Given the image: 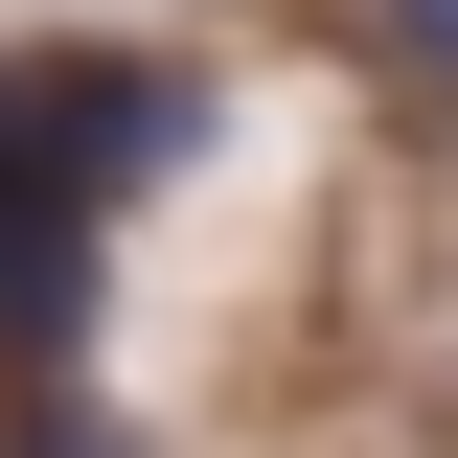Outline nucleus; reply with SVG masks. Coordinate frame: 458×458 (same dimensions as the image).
Returning a JSON list of instances; mask_svg holds the SVG:
<instances>
[{
  "instance_id": "nucleus-1",
  "label": "nucleus",
  "mask_w": 458,
  "mask_h": 458,
  "mask_svg": "<svg viewBox=\"0 0 458 458\" xmlns=\"http://www.w3.org/2000/svg\"><path fill=\"white\" fill-rule=\"evenodd\" d=\"M207 69L183 47H0V367H69L114 276V207L207 161Z\"/></svg>"
},
{
  "instance_id": "nucleus-2",
  "label": "nucleus",
  "mask_w": 458,
  "mask_h": 458,
  "mask_svg": "<svg viewBox=\"0 0 458 458\" xmlns=\"http://www.w3.org/2000/svg\"><path fill=\"white\" fill-rule=\"evenodd\" d=\"M0 458H138V436H114V412L69 390V367H23V412H0Z\"/></svg>"
},
{
  "instance_id": "nucleus-3",
  "label": "nucleus",
  "mask_w": 458,
  "mask_h": 458,
  "mask_svg": "<svg viewBox=\"0 0 458 458\" xmlns=\"http://www.w3.org/2000/svg\"><path fill=\"white\" fill-rule=\"evenodd\" d=\"M367 23H390V47L436 69V92H458V0H367Z\"/></svg>"
}]
</instances>
